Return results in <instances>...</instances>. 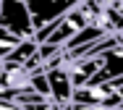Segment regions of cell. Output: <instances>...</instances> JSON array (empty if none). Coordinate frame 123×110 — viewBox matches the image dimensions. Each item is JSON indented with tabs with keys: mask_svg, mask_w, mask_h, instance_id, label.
Listing matches in <instances>:
<instances>
[{
	"mask_svg": "<svg viewBox=\"0 0 123 110\" xmlns=\"http://www.w3.org/2000/svg\"><path fill=\"white\" fill-rule=\"evenodd\" d=\"M47 73V84H50V100L55 102V108H71V92H74V84L68 79V71L66 66H52L45 68Z\"/></svg>",
	"mask_w": 123,
	"mask_h": 110,
	"instance_id": "277c9868",
	"label": "cell"
},
{
	"mask_svg": "<svg viewBox=\"0 0 123 110\" xmlns=\"http://www.w3.org/2000/svg\"><path fill=\"white\" fill-rule=\"evenodd\" d=\"M79 0H24V5L29 8V13H31V26L34 31L39 26H45L50 21H55V18H60L66 11H71Z\"/></svg>",
	"mask_w": 123,
	"mask_h": 110,
	"instance_id": "3957f363",
	"label": "cell"
},
{
	"mask_svg": "<svg viewBox=\"0 0 123 110\" xmlns=\"http://www.w3.org/2000/svg\"><path fill=\"white\" fill-rule=\"evenodd\" d=\"M0 26L18 37H34L31 13L24 0H0Z\"/></svg>",
	"mask_w": 123,
	"mask_h": 110,
	"instance_id": "7a4b0ae2",
	"label": "cell"
},
{
	"mask_svg": "<svg viewBox=\"0 0 123 110\" xmlns=\"http://www.w3.org/2000/svg\"><path fill=\"white\" fill-rule=\"evenodd\" d=\"M123 105V73L107 81H86L74 86L71 108H121Z\"/></svg>",
	"mask_w": 123,
	"mask_h": 110,
	"instance_id": "6da1fadb",
	"label": "cell"
}]
</instances>
